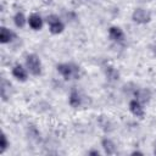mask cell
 Listing matches in <instances>:
<instances>
[{"label": "cell", "mask_w": 156, "mask_h": 156, "mask_svg": "<svg viewBox=\"0 0 156 156\" xmlns=\"http://www.w3.org/2000/svg\"><path fill=\"white\" fill-rule=\"evenodd\" d=\"M68 104H69V106L73 107V108H78V107L82 105V98H80L79 93H78L76 89L71 90L69 98H68Z\"/></svg>", "instance_id": "7c38bea8"}, {"label": "cell", "mask_w": 156, "mask_h": 156, "mask_svg": "<svg viewBox=\"0 0 156 156\" xmlns=\"http://www.w3.org/2000/svg\"><path fill=\"white\" fill-rule=\"evenodd\" d=\"M56 69L65 79L77 78L78 72H79V67H77L76 65H72V63H60L56 66Z\"/></svg>", "instance_id": "7a4b0ae2"}, {"label": "cell", "mask_w": 156, "mask_h": 156, "mask_svg": "<svg viewBox=\"0 0 156 156\" xmlns=\"http://www.w3.org/2000/svg\"><path fill=\"white\" fill-rule=\"evenodd\" d=\"M13 23H15L16 27L23 28V27L26 26V23H28V18L24 16L23 12H20V11H18V12H16L15 16H13Z\"/></svg>", "instance_id": "4fadbf2b"}, {"label": "cell", "mask_w": 156, "mask_h": 156, "mask_svg": "<svg viewBox=\"0 0 156 156\" xmlns=\"http://www.w3.org/2000/svg\"><path fill=\"white\" fill-rule=\"evenodd\" d=\"M101 146L105 151L106 155H115L117 152V149H116V144L110 139V138H104L101 140Z\"/></svg>", "instance_id": "8fae6325"}, {"label": "cell", "mask_w": 156, "mask_h": 156, "mask_svg": "<svg viewBox=\"0 0 156 156\" xmlns=\"http://www.w3.org/2000/svg\"><path fill=\"white\" fill-rule=\"evenodd\" d=\"M129 111L134 116H136L139 118H143L144 117V113H145L144 107H143V104L140 101H138L136 99H133V100L129 101Z\"/></svg>", "instance_id": "8992f818"}, {"label": "cell", "mask_w": 156, "mask_h": 156, "mask_svg": "<svg viewBox=\"0 0 156 156\" xmlns=\"http://www.w3.org/2000/svg\"><path fill=\"white\" fill-rule=\"evenodd\" d=\"M105 74H106L107 79H110V80H118V78H119V72L110 65H107L105 67Z\"/></svg>", "instance_id": "5bb4252c"}, {"label": "cell", "mask_w": 156, "mask_h": 156, "mask_svg": "<svg viewBox=\"0 0 156 156\" xmlns=\"http://www.w3.org/2000/svg\"><path fill=\"white\" fill-rule=\"evenodd\" d=\"M154 154L156 155V146H155V149H154Z\"/></svg>", "instance_id": "ac0fdd59"}, {"label": "cell", "mask_w": 156, "mask_h": 156, "mask_svg": "<svg viewBox=\"0 0 156 156\" xmlns=\"http://www.w3.org/2000/svg\"><path fill=\"white\" fill-rule=\"evenodd\" d=\"M88 155H91V156H99L100 152H99L98 150H90V151L88 152Z\"/></svg>", "instance_id": "2e32d148"}, {"label": "cell", "mask_w": 156, "mask_h": 156, "mask_svg": "<svg viewBox=\"0 0 156 156\" xmlns=\"http://www.w3.org/2000/svg\"><path fill=\"white\" fill-rule=\"evenodd\" d=\"M108 37L113 41H123L124 40V32L119 27L112 26L108 28Z\"/></svg>", "instance_id": "9c48e42d"}, {"label": "cell", "mask_w": 156, "mask_h": 156, "mask_svg": "<svg viewBox=\"0 0 156 156\" xmlns=\"http://www.w3.org/2000/svg\"><path fill=\"white\" fill-rule=\"evenodd\" d=\"M10 146V141L7 140V136L5 133H1V141H0V152L4 154L6 149Z\"/></svg>", "instance_id": "9a60e30c"}, {"label": "cell", "mask_w": 156, "mask_h": 156, "mask_svg": "<svg viewBox=\"0 0 156 156\" xmlns=\"http://www.w3.org/2000/svg\"><path fill=\"white\" fill-rule=\"evenodd\" d=\"M11 73H12V76H13L17 80H20V82H26V80L28 79V69L24 68V67L21 66V65L13 66Z\"/></svg>", "instance_id": "5b68a950"}, {"label": "cell", "mask_w": 156, "mask_h": 156, "mask_svg": "<svg viewBox=\"0 0 156 156\" xmlns=\"http://www.w3.org/2000/svg\"><path fill=\"white\" fill-rule=\"evenodd\" d=\"M15 38H16V34L11 29H9L6 27L0 28V43L1 44H7V43L12 41Z\"/></svg>", "instance_id": "30bf717a"}, {"label": "cell", "mask_w": 156, "mask_h": 156, "mask_svg": "<svg viewBox=\"0 0 156 156\" xmlns=\"http://www.w3.org/2000/svg\"><path fill=\"white\" fill-rule=\"evenodd\" d=\"M132 20L136 24H146L151 21V15L147 10L141 9V7H136L132 13Z\"/></svg>", "instance_id": "277c9868"}, {"label": "cell", "mask_w": 156, "mask_h": 156, "mask_svg": "<svg viewBox=\"0 0 156 156\" xmlns=\"http://www.w3.org/2000/svg\"><path fill=\"white\" fill-rule=\"evenodd\" d=\"M26 68L32 76H39L41 73V61L38 55L29 54L26 57Z\"/></svg>", "instance_id": "6da1fadb"}, {"label": "cell", "mask_w": 156, "mask_h": 156, "mask_svg": "<svg viewBox=\"0 0 156 156\" xmlns=\"http://www.w3.org/2000/svg\"><path fill=\"white\" fill-rule=\"evenodd\" d=\"M134 96L141 104H146L151 99V91L145 88H136V90L134 91Z\"/></svg>", "instance_id": "52a82bcc"}, {"label": "cell", "mask_w": 156, "mask_h": 156, "mask_svg": "<svg viewBox=\"0 0 156 156\" xmlns=\"http://www.w3.org/2000/svg\"><path fill=\"white\" fill-rule=\"evenodd\" d=\"M46 23L49 24V30L51 34H60L65 29V24L56 15H49L46 17Z\"/></svg>", "instance_id": "3957f363"}, {"label": "cell", "mask_w": 156, "mask_h": 156, "mask_svg": "<svg viewBox=\"0 0 156 156\" xmlns=\"http://www.w3.org/2000/svg\"><path fill=\"white\" fill-rule=\"evenodd\" d=\"M43 23H44V21L40 17V15H38V13H32L28 17V24L33 30H40L43 27Z\"/></svg>", "instance_id": "ba28073f"}, {"label": "cell", "mask_w": 156, "mask_h": 156, "mask_svg": "<svg viewBox=\"0 0 156 156\" xmlns=\"http://www.w3.org/2000/svg\"><path fill=\"white\" fill-rule=\"evenodd\" d=\"M130 155H140V156H143L144 154H143L141 151H138V150H135V151H133V152H132Z\"/></svg>", "instance_id": "e0dca14e"}]
</instances>
